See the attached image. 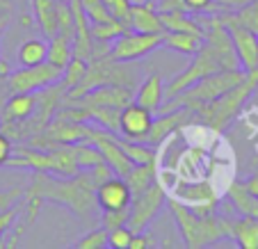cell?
<instances>
[{"label": "cell", "instance_id": "ac0fdd59", "mask_svg": "<svg viewBox=\"0 0 258 249\" xmlns=\"http://www.w3.org/2000/svg\"><path fill=\"white\" fill-rule=\"evenodd\" d=\"M231 240L242 249H258V220L253 217H238L231 224Z\"/></svg>", "mask_w": 258, "mask_h": 249}, {"label": "cell", "instance_id": "30bf717a", "mask_svg": "<svg viewBox=\"0 0 258 249\" xmlns=\"http://www.w3.org/2000/svg\"><path fill=\"white\" fill-rule=\"evenodd\" d=\"M94 201L101 210H121L131 206V188L123 176L110 174L94 190Z\"/></svg>", "mask_w": 258, "mask_h": 249}, {"label": "cell", "instance_id": "1f68e13d", "mask_svg": "<svg viewBox=\"0 0 258 249\" xmlns=\"http://www.w3.org/2000/svg\"><path fill=\"white\" fill-rule=\"evenodd\" d=\"M103 226L107 231L110 229H117V226L126 224L128 222V208H121V210H103Z\"/></svg>", "mask_w": 258, "mask_h": 249}, {"label": "cell", "instance_id": "6da1fadb", "mask_svg": "<svg viewBox=\"0 0 258 249\" xmlns=\"http://www.w3.org/2000/svg\"><path fill=\"white\" fill-rule=\"evenodd\" d=\"M110 174L112 171H110V167L105 162L92 167V169L78 171L76 176H55V174H46V171H34L25 192L41 197L44 201H57V204L67 206L73 215L89 222L94 208H96L94 190Z\"/></svg>", "mask_w": 258, "mask_h": 249}, {"label": "cell", "instance_id": "f546056e", "mask_svg": "<svg viewBox=\"0 0 258 249\" xmlns=\"http://www.w3.org/2000/svg\"><path fill=\"white\" fill-rule=\"evenodd\" d=\"M183 10L187 14H217L215 0H183Z\"/></svg>", "mask_w": 258, "mask_h": 249}, {"label": "cell", "instance_id": "ffe728a7", "mask_svg": "<svg viewBox=\"0 0 258 249\" xmlns=\"http://www.w3.org/2000/svg\"><path fill=\"white\" fill-rule=\"evenodd\" d=\"M46 55H48V41L41 37H30L16 50V62L19 67H34L46 62Z\"/></svg>", "mask_w": 258, "mask_h": 249}, {"label": "cell", "instance_id": "e0dca14e", "mask_svg": "<svg viewBox=\"0 0 258 249\" xmlns=\"http://www.w3.org/2000/svg\"><path fill=\"white\" fill-rule=\"evenodd\" d=\"M226 197L231 199L233 208L238 210L240 215H247V217H253L258 220V197L251 195V192L244 188L242 181H233L226 190Z\"/></svg>", "mask_w": 258, "mask_h": 249}, {"label": "cell", "instance_id": "44dd1931", "mask_svg": "<svg viewBox=\"0 0 258 249\" xmlns=\"http://www.w3.org/2000/svg\"><path fill=\"white\" fill-rule=\"evenodd\" d=\"M204 37L201 34H192V32H165L162 34V46L171 48L174 53H180L185 57H192V55L199 50Z\"/></svg>", "mask_w": 258, "mask_h": 249}, {"label": "cell", "instance_id": "83f0119b", "mask_svg": "<svg viewBox=\"0 0 258 249\" xmlns=\"http://www.w3.org/2000/svg\"><path fill=\"white\" fill-rule=\"evenodd\" d=\"M131 240H133V231L128 224H121L117 229L107 231V247L112 249H131Z\"/></svg>", "mask_w": 258, "mask_h": 249}, {"label": "cell", "instance_id": "4316f807", "mask_svg": "<svg viewBox=\"0 0 258 249\" xmlns=\"http://www.w3.org/2000/svg\"><path fill=\"white\" fill-rule=\"evenodd\" d=\"M85 14L92 23H107V21H114V16L107 12V7L103 5V0H80Z\"/></svg>", "mask_w": 258, "mask_h": 249}, {"label": "cell", "instance_id": "7a4b0ae2", "mask_svg": "<svg viewBox=\"0 0 258 249\" xmlns=\"http://www.w3.org/2000/svg\"><path fill=\"white\" fill-rule=\"evenodd\" d=\"M167 208L174 215V222L180 231L183 244L190 249L210 247L217 240L231 238V224L233 220L229 217H219L215 213H197V210L187 208L185 204L176 201L174 197L167 195Z\"/></svg>", "mask_w": 258, "mask_h": 249}, {"label": "cell", "instance_id": "836d02e7", "mask_svg": "<svg viewBox=\"0 0 258 249\" xmlns=\"http://www.w3.org/2000/svg\"><path fill=\"white\" fill-rule=\"evenodd\" d=\"M23 188H10V190H0V213L7 208H12L14 204H19L23 199Z\"/></svg>", "mask_w": 258, "mask_h": 249}, {"label": "cell", "instance_id": "5bb4252c", "mask_svg": "<svg viewBox=\"0 0 258 249\" xmlns=\"http://www.w3.org/2000/svg\"><path fill=\"white\" fill-rule=\"evenodd\" d=\"M133 101L149 108L151 112H158L160 105L165 103V80L160 74H151L149 78L142 80V85L137 87V92L133 94Z\"/></svg>", "mask_w": 258, "mask_h": 249}, {"label": "cell", "instance_id": "8fae6325", "mask_svg": "<svg viewBox=\"0 0 258 249\" xmlns=\"http://www.w3.org/2000/svg\"><path fill=\"white\" fill-rule=\"evenodd\" d=\"M169 197H174L176 201L185 204L197 213H215L219 201L217 190L210 183H187L183 188H176Z\"/></svg>", "mask_w": 258, "mask_h": 249}, {"label": "cell", "instance_id": "d6a6232c", "mask_svg": "<svg viewBox=\"0 0 258 249\" xmlns=\"http://www.w3.org/2000/svg\"><path fill=\"white\" fill-rule=\"evenodd\" d=\"M151 247H158L156 242V235L151 233V231H137V233H133V240H131V249H151Z\"/></svg>", "mask_w": 258, "mask_h": 249}, {"label": "cell", "instance_id": "4fadbf2b", "mask_svg": "<svg viewBox=\"0 0 258 249\" xmlns=\"http://www.w3.org/2000/svg\"><path fill=\"white\" fill-rule=\"evenodd\" d=\"M39 98L34 92H16L10 94L0 108V123H14V121H23V119L32 117L37 112Z\"/></svg>", "mask_w": 258, "mask_h": 249}, {"label": "cell", "instance_id": "9c48e42d", "mask_svg": "<svg viewBox=\"0 0 258 249\" xmlns=\"http://www.w3.org/2000/svg\"><path fill=\"white\" fill-rule=\"evenodd\" d=\"M192 119H195V112L190 108H176V110L160 112V117H153V123L149 128V133H146L144 142L156 147V144L165 142L169 135H174L176 131H183Z\"/></svg>", "mask_w": 258, "mask_h": 249}, {"label": "cell", "instance_id": "7402d4cb", "mask_svg": "<svg viewBox=\"0 0 258 249\" xmlns=\"http://www.w3.org/2000/svg\"><path fill=\"white\" fill-rule=\"evenodd\" d=\"M158 178V162H149V165H133L131 171L123 176V181L131 188V195L146 190L153 181Z\"/></svg>", "mask_w": 258, "mask_h": 249}, {"label": "cell", "instance_id": "52a82bcc", "mask_svg": "<svg viewBox=\"0 0 258 249\" xmlns=\"http://www.w3.org/2000/svg\"><path fill=\"white\" fill-rule=\"evenodd\" d=\"M219 21L226 25L231 37V44L235 48V55H238V62L244 71H251V69L258 67V34L251 32L249 28H244L242 23L233 19L231 12H217Z\"/></svg>", "mask_w": 258, "mask_h": 249}, {"label": "cell", "instance_id": "8d00e7d4", "mask_svg": "<svg viewBox=\"0 0 258 249\" xmlns=\"http://www.w3.org/2000/svg\"><path fill=\"white\" fill-rule=\"evenodd\" d=\"M12 12H14L12 0H0V14H12Z\"/></svg>", "mask_w": 258, "mask_h": 249}, {"label": "cell", "instance_id": "d6986e66", "mask_svg": "<svg viewBox=\"0 0 258 249\" xmlns=\"http://www.w3.org/2000/svg\"><path fill=\"white\" fill-rule=\"evenodd\" d=\"M71 57H73V37L67 32L53 34L48 39V55H46V62H50L57 69H64Z\"/></svg>", "mask_w": 258, "mask_h": 249}, {"label": "cell", "instance_id": "484cf974", "mask_svg": "<svg viewBox=\"0 0 258 249\" xmlns=\"http://www.w3.org/2000/svg\"><path fill=\"white\" fill-rule=\"evenodd\" d=\"M107 247V229H92L89 233H85L80 240L73 242V249H103Z\"/></svg>", "mask_w": 258, "mask_h": 249}, {"label": "cell", "instance_id": "4dcf8cb0", "mask_svg": "<svg viewBox=\"0 0 258 249\" xmlns=\"http://www.w3.org/2000/svg\"><path fill=\"white\" fill-rule=\"evenodd\" d=\"M131 3L133 0H103V5L107 7V12H110L117 21H121V23H126V19H128Z\"/></svg>", "mask_w": 258, "mask_h": 249}, {"label": "cell", "instance_id": "3957f363", "mask_svg": "<svg viewBox=\"0 0 258 249\" xmlns=\"http://www.w3.org/2000/svg\"><path fill=\"white\" fill-rule=\"evenodd\" d=\"M258 89V67L247 71L244 80L235 87H231L229 92H224L222 96L213 98V101L199 105L195 112V117L204 123L208 131L213 133H222L229 128V123L238 117V112L244 108V103L251 98V94Z\"/></svg>", "mask_w": 258, "mask_h": 249}, {"label": "cell", "instance_id": "e575fe53", "mask_svg": "<svg viewBox=\"0 0 258 249\" xmlns=\"http://www.w3.org/2000/svg\"><path fill=\"white\" fill-rule=\"evenodd\" d=\"M12 153H14V144H12V137L7 133L0 131V167H7Z\"/></svg>", "mask_w": 258, "mask_h": 249}, {"label": "cell", "instance_id": "9a60e30c", "mask_svg": "<svg viewBox=\"0 0 258 249\" xmlns=\"http://www.w3.org/2000/svg\"><path fill=\"white\" fill-rule=\"evenodd\" d=\"M160 21H162L165 32H192V34H201L204 37V25L197 19V14L190 16L183 10L160 12Z\"/></svg>", "mask_w": 258, "mask_h": 249}, {"label": "cell", "instance_id": "277c9868", "mask_svg": "<svg viewBox=\"0 0 258 249\" xmlns=\"http://www.w3.org/2000/svg\"><path fill=\"white\" fill-rule=\"evenodd\" d=\"M165 34V32H162ZM162 34L158 32H135V30H123L117 39L110 44L107 57L114 62L131 64L137 59H144L162 46Z\"/></svg>", "mask_w": 258, "mask_h": 249}, {"label": "cell", "instance_id": "ba28073f", "mask_svg": "<svg viewBox=\"0 0 258 249\" xmlns=\"http://www.w3.org/2000/svg\"><path fill=\"white\" fill-rule=\"evenodd\" d=\"M151 123H153L151 110L140 105V103H135V101H131L119 110V131L117 133H121V137H126V140L144 142Z\"/></svg>", "mask_w": 258, "mask_h": 249}, {"label": "cell", "instance_id": "d590c367", "mask_svg": "<svg viewBox=\"0 0 258 249\" xmlns=\"http://www.w3.org/2000/svg\"><path fill=\"white\" fill-rule=\"evenodd\" d=\"M247 3L249 0H215V7H217V12H238Z\"/></svg>", "mask_w": 258, "mask_h": 249}, {"label": "cell", "instance_id": "2e32d148", "mask_svg": "<svg viewBox=\"0 0 258 249\" xmlns=\"http://www.w3.org/2000/svg\"><path fill=\"white\" fill-rule=\"evenodd\" d=\"M32 10L37 25L44 32L46 39H50L53 34H57V10L59 0H32Z\"/></svg>", "mask_w": 258, "mask_h": 249}, {"label": "cell", "instance_id": "f1b7e54d", "mask_svg": "<svg viewBox=\"0 0 258 249\" xmlns=\"http://www.w3.org/2000/svg\"><path fill=\"white\" fill-rule=\"evenodd\" d=\"M21 208H23V204L19 201V204H14L12 208L0 213V238H3L12 226H16V220H19V215H21Z\"/></svg>", "mask_w": 258, "mask_h": 249}, {"label": "cell", "instance_id": "5b68a950", "mask_svg": "<svg viewBox=\"0 0 258 249\" xmlns=\"http://www.w3.org/2000/svg\"><path fill=\"white\" fill-rule=\"evenodd\" d=\"M165 204H167V190L156 178L146 190L137 192V195H131L126 224L131 226L133 233H137V231H142V229H149V224L158 217V213L165 208Z\"/></svg>", "mask_w": 258, "mask_h": 249}, {"label": "cell", "instance_id": "cb8c5ba5", "mask_svg": "<svg viewBox=\"0 0 258 249\" xmlns=\"http://www.w3.org/2000/svg\"><path fill=\"white\" fill-rule=\"evenodd\" d=\"M87 67H89L87 59H85V57H78V55H73V57L69 59L67 67L62 69V78H59V83H62L67 89L78 87V85L83 83L85 74H87Z\"/></svg>", "mask_w": 258, "mask_h": 249}, {"label": "cell", "instance_id": "8992f818", "mask_svg": "<svg viewBox=\"0 0 258 249\" xmlns=\"http://www.w3.org/2000/svg\"><path fill=\"white\" fill-rule=\"evenodd\" d=\"M62 69L53 67L50 62H41L34 67H19L16 71H10L7 76V87L10 94L16 92H41L48 85L59 83Z\"/></svg>", "mask_w": 258, "mask_h": 249}, {"label": "cell", "instance_id": "603a6c76", "mask_svg": "<svg viewBox=\"0 0 258 249\" xmlns=\"http://www.w3.org/2000/svg\"><path fill=\"white\" fill-rule=\"evenodd\" d=\"M119 142H121L123 151H126L128 158H131L133 165L158 162V151L151 147V144H146V142H133V140H126V137H119Z\"/></svg>", "mask_w": 258, "mask_h": 249}, {"label": "cell", "instance_id": "d4e9b609", "mask_svg": "<svg viewBox=\"0 0 258 249\" xmlns=\"http://www.w3.org/2000/svg\"><path fill=\"white\" fill-rule=\"evenodd\" d=\"M126 30L121 21H107V23H92V41L94 44H112L119 34Z\"/></svg>", "mask_w": 258, "mask_h": 249}, {"label": "cell", "instance_id": "7c38bea8", "mask_svg": "<svg viewBox=\"0 0 258 249\" xmlns=\"http://www.w3.org/2000/svg\"><path fill=\"white\" fill-rule=\"evenodd\" d=\"M126 28L135 30V32H158V34L165 32L160 12H158L156 3H151V0H133L126 19Z\"/></svg>", "mask_w": 258, "mask_h": 249}]
</instances>
